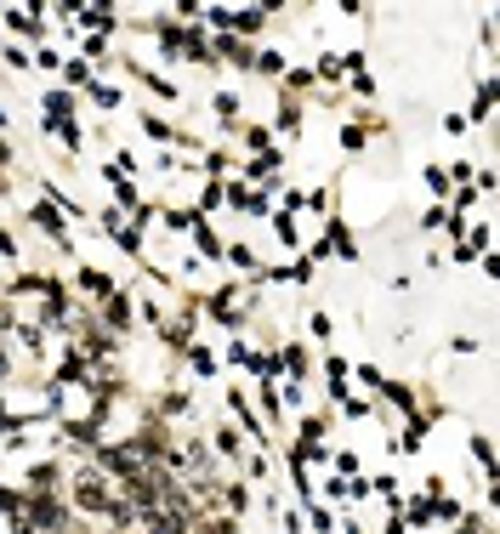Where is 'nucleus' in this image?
<instances>
[{
    "instance_id": "f257e3e1",
    "label": "nucleus",
    "mask_w": 500,
    "mask_h": 534,
    "mask_svg": "<svg viewBox=\"0 0 500 534\" xmlns=\"http://www.w3.org/2000/svg\"><path fill=\"white\" fill-rule=\"evenodd\" d=\"M0 23H6V40H18V46H46L52 35V23H46V6H18V0H0Z\"/></svg>"
},
{
    "instance_id": "f03ea898",
    "label": "nucleus",
    "mask_w": 500,
    "mask_h": 534,
    "mask_svg": "<svg viewBox=\"0 0 500 534\" xmlns=\"http://www.w3.org/2000/svg\"><path fill=\"white\" fill-rule=\"evenodd\" d=\"M285 165H290V148H268V154H250V160H239V182L262 188V194H279V188H285Z\"/></svg>"
},
{
    "instance_id": "7ed1b4c3",
    "label": "nucleus",
    "mask_w": 500,
    "mask_h": 534,
    "mask_svg": "<svg viewBox=\"0 0 500 534\" xmlns=\"http://www.w3.org/2000/svg\"><path fill=\"white\" fill-rule=\"evenodd\" d=\"M69 290H74V302L80 307H97V302H108V296L120 290V279H114L108 267H97V262H74L69 267Z\"/></svg>"
},
{
    "instance_id": "20e7f679",
    "label": "nucleus",
    "mask_w": 500,
    "mask_h": 534,
    "mask_svg": "<svg viewBox=\"0 0 500 534\" xmlns=\"http://www.w3.org/2000/svg\"><path fill=\"white\" fill-rule=\"evenodd\" d=\"M211 125H216V143H233V131H239V125H245V91L239 86H228V80H222V86H211Z\"/></svg>"
},
{
    "instance_id": "39448f33",
    "label": "nucleus",
    "mask_w": 500,
    "mask_h": 534,
    "mask_svg": "<svg viewBox=\"0 0 500 534\" xmlns=\"http://www.w3.org/2000/svg\"><path fill=\"white\" fill-rule=\"evenodd\" d=\"M319 239H324V250H330V262H347V267L364 262V239H358V228L341 211L319 222Z\"/></svg>"
},
{
    "instance_id": "423d86ee",
    "label": "nucleus",
    "mask_w": 500,
    "mask_h": 534,
    "mask_svg": "<svg viewBox=\"0 0 500 534\" xmlns=\"http://www.w3.org/2000/svg\"><path fill=\"white\" fill-rule=\"evenodd\" d=\"M250 216V222H268L273 216V194H262V188H250V182L228 177L222 182V216Z\"/></svg>"
},
{
    "instance_id": "0eeeda50",
    "label": "nucleus",
    "mask_w": 500,
    "mask_h": 534,
    "mask_svg": "<svg viewBox=\"0 0 500 534\" xmlns=\"http://www.w3.org/2000/svg\"><path fill=\"white\" fill-rule=\"evenodd\" d=\"M91 313H97V324H103L108 336H120V341L137 336V302H131V285H120L114 296H108V302L91 307Z\"/></svg>"
},
{
    "instance_id": "6e6552de",
    "label": "nucleus",
    "mask_w": 500,
    "mask_h": 534,
    "mask_svg": "<svg viewBox=\"0 0 500 534\" xmlns=\"http://www.w3.org/2000/svg\"><path fill=\"white\" fill-rule=\"evenodd\" d=\"M313 370H319V353H313V347H307V341H279V347H273V375H279V381H313Z\"/></svg>"
},
{
    "instance_id": "1a4fd4ad",
    "label": "nucleus",
    "mask_w": 500,
    "mask_h": 534,
    "mask_svg": "<svg viewBox=\"0 0 500 534\" xmlns=\"http://www.w3.org/2000/svg\"><path fill=\"white\" fill-rule=\"evenodd\" d=\"M63 483H69L63 455H40V461L23 466V495H63Z\"/></svg>"
},
{
    "instance_id": "9d476101",
    "label": "nucleus",
    "mask_w": 500,
    "mask_h": 534,
    "mask_svg": "<svg viewBox=\"0 0 500 534\" xmlns=\"http://www.w3.org/2000/svg\"><path fill=\"white\" fill-rule=\"evenodd\" d=\"M268 125H273V137H279V148L302 143V137H307V103H290V97H273V108H268Z\"/></svg>"
},
{
    "instance_id": "9b49d317",
    "label": "nucleus",
    "mask_w": 500,
    "mask_h": 534,
    "mask_svg": "<svg viewBox=\"0 0 500 534\" xmlns=\"http://www.w3.org/2000/svg\"><path fill=\"white\" fill-rule=\"evenodd\" d=\"M228 35L250 40V46H268L273 12H268V6H228Z\"/></svg>"
},
{
    "instance_id": "f8f14e48",
    "label": "nucleus",
    "mask_w": 500,
    "mask_h": 534,
    "mask_svg": "<svg viewBox=\"0 0 500 534\" xmlns=\"http://www.w3.org/2000/svg\"><path fill=\"white\" fill-rule=\"evenodd\" d=\"M495 91H500L495 69H483L478 80H472V108H461L472 131H495Z\"/></svg>"
},
{
    "instance_id": "ddd939ff",
    "label": "nucleus",
    "mask_w": 500,
    "mask_h": 534,
    "mask_svg": "<svg viewBox=\"0 0 500 534\" xmlns=\"http://www.w3.org/2000/svg\"><path fill=\"white\" fill-rule=\"evenodd\" d=\"M131 120H137V131H143V143H154V148H171V143H177V120H171L165 108L131 103Z\"/></svg>"
},
{
    "instance_id": "4468645a",
    "label": "nucleus",
    "mask_w": 500,
    "mask_h": 534,
    "mask_svg": "<svg viewBox=\"0 0 500 534\" xmlns=\"http://www.w3.org/2000/svg\"><path fill=\"white\" fill-rule=\"evenodd\" d=\"M40 137L52 131V125H69V120H80V97L74 91H63V86H46L40 91Z\"/></svg>"
},
{
    "instance_id": "2eb2a0df",
    "label": "nucleus",
    "mask_w": 500,
    "mask_h": 534,
    "mask_svg": "<svg viewBox=\"0 0 500 534\" xmlns=\"http://www.w3.org/2000/svg\"><path fill=\"white\" fill-rule=\"evenodd\" d=\"M194 171H199V182H228V177H239V154H233V143H211L194 160Z\"/></svg>"
},
{
    "instance_id": "dca6fc26",
    "label": "nucleus",
    "mask_w": 500,
    "mask_h": 534,
    "mask_svg": "<svg viewBox=\"0 0 500 534\" xmlns=\"http://www.w3.org/2000/svg\"><path fill=\"white\" fill-rule=\"evenodd\" d=\"M222 267H228L233 279H262V256H256V245H250V239H233L228 233V250H222Z\"/></svg>"
},
{
    "instance_id": "f3484780",
    "label": "nucleus",
    "mask_w": 500,
    "mask_h": 534,
    "mask_svg": "<svg viewBox=\"0 0 500 534\" xmlns=\"http://www.w3.org/2000/svg\"><path fill=\"white\" fill-rule=\"evenodd\" d=\"M80 103H91L97 114H120V108H125V86H120V80H108V74H97V80L80 91Z\"/></svg>"
},
{
    "instance_id": "a211bd4d",
    "label": "nucleus",
    "mask_w": 500,
    "mask_h": 534,
    "mask_svg": "<svg viewBox=\"0 0 500 534\" xmlns=\"http://www.w3.org/2000/svg\"><path fill=\"white\" fill-rule=\"evenodd\" d=\"M302 324H307V347H313V353H330V347H336V313H330V307H307Z\"/></svg>"
},
{
    "instance_id": "6ab92c4d",
    "label": "nucleus",
    "mask_w": 500,
    "mask_h": 534,
    "mask_svg": "<svg viewBox=\"0 0 500 534\" xmlns=\"http://www.w3.org/2000/svg\"><path fill=\"white\" fill-rule=\"evenodd\" d=\"M336 211H341V177L319 182V188H307V205H302V216H313V222H324V216H336Z\"/></svg>"
},
{
    "instance_id": "aec40b11",
    "label": "nucleus",
    "mask_w": 500,
    "mask_h": 534,
    "mask_svg": "<svg viewBox=\"0 0 500 534\" xmlns=\"http://www.w3.org/2000/svg\"><path fill=\"white\" fill-rule=\"evenodd\" d=\"M182 375H194V381H216V375H222V358H216L205 341H194V347L182 353Z\"/></svg>"
},
{
    "instance_id": "412c9836",
    "label": "nucleus",
    "mask_w": 500,
    "mask_h": 534,
    "mask_svg": "<svg viewBox=\"0 0 500 534\" xmlns=\"http://www.w3.org/2000/svg\"><path fill=\"white\" fill-rule=\"evenodd\" d=\"M290 69V57L279 52V46H256V69H250V80H262V86H279Z\"/></svg>"
},
{
    "instance_id": "4be33fe9",
    "label": "nucleus",
    "mask_w": 500,
    "mask_h": 534,
    "mask_svg": "<svg viewBox=\"0 0 500 534\" xmlns=\"http://www.w3.org/2000/svg\"><path fill=\"white\" fill-rule=\"evenodd\" d=\"M336 148H341V160H364V154H370V137H364V125H358L353 114L336 125Z\"/></svg>"
},
{
    "instance_id": "5701e85b",
    "label": "nucleus",
    "mask_w": 500,
    "mask_h": 534,
    "mask_svg": "<svg viewBox=\"0 0 500 534\" xmlns=\"http://www.w3.org/2000/svg\"><path fill=\"white\" fill-rule=\"evenodd\" d=\"M268 228H273V239H279V250H285V256H296V250L307 245V239H302V216L273 211V216H268Z\"/></svg>"
},
{
    "instance_id": "b1692460",
    "label": "nucleus",
    "mask_w": 500,
    "mask_h": 534,
    "mask_svg": "<svg viewBox=\"0 0 500 534\" xmlns=\"http://www.w3.org/2000/svg\"><path fill=\"white\" fill-rule=\"evenodd\" d=\"M307 69H313V86H319V91L347 86V74H341V52H319L313 63H307Z\"/></svg>"
},
{
    "instance_id": "393cba45",
    "label": "nucleus",
    "mask_w": 500,
    "mask_h": 534,
    "mask_svg": "<svg viewBox=\"0 0 500 534\" xmlns=\"http://www.w3.org/2000/svg\"><path fill=\"white\" fill-rule=\"evenodd\" d=\"M421 188H427V205H444L449 199V188H455V182H449V171H444V160H427L421 165Z\"/></svg>"
},
{
    "instance_id": "a878e982",
    "label": "nucleus",
    "mask_w": 500,
    "mask_h": 534,
    "mask_svg": "<svg viewBox=\"0 0 500 534\" xmlns=\"http://www.w3.org/2000/svg\"><path fill=\"white\" fill-rule=\"evenodd\" d=\"M302 517H307V534H336V506H324V500H307L302 506Z\"/></svg>"
},
{
    "instance_id": "bb28decb",
    "label": "nucleus",
    "mask_w": 500,
    "mask_h": 534,
    "mask_svg": "<svg viewBox=\"0 0 500 534\" xmlns=\"http://www.w3.org/2000/svg\"><path fill=\"white\" fill-rule=\"evenodd\" d=\"M466 449H472V461H478V472L483 478H495V438H489V432H472V438H466Z\"/></svg>"
},
{
    "instance_id": "cd10ccee",
    "label": "nucleus",
    "mask_w": 500,
    "mask_h": 534,
    "mask_svg": "<svg viewBox=\"0 0 500 534\" xmlns=\"http://www.w3.org/2000/svg\"><path fill=\"white\" fill-rule=\"evenodd\" d=\"M324 466H330V478H364L358 449H330V455H324Z\"/></svg>"
},
{
    "instance_id": "c85d7f7f",
    "label": "nucleus",
    "mask_w": 500,
    "mask_h": 534,
    "mask_svg": "<svg viewBox=\"0 0 500 534\" xmlns=\"http://www.w3.org/2000/svg\"><path fill=\"white\" fill-rule=\"evenodd\" d=\"M114 250H120L125 262H143V256H148V239H143L137 228H131V222H125V228L114 233Z\"/></svg>"
},
{
    "instance_id": "c756f323",
    "label": "nucleus",
    "mask_w": 500,
    "mask_h": 534,
    "mask_svg": "<svg viewBox=\"0 0 500 534\" xmlns=\"http://www.w3.org/2000/svg\"><path fill=\"white\" fill-rule=\"evenodd\" d=\"M449 534H495V512H461L449 523Z\"/></svg>"
},
{
    "instance_id": "7c9ffc66",
    "label": "nucleus",
    "mask_w": 500,
    "mask_h": 534,
    "mask_svg": "<svg viewBox=\"0 0 500 534\" xmlns=\"http://www.w3.org/2000/svg\"><path fill=\"white\" fill-rule=\"evenodd\" d=\"M438 131H444L449 143H466V137H472V125H466L461 108H444V114H438Z\"/></svg>"
},
{
    "instance_id": "2f4dec72",
    "label": "nucleus",
    "mask_w": 500,
    "mask_h": 534,
    "mask_svg": "<svg viewBox=\"0 0 500 534\" xmlns=\"http://www.w3.org/2000/svg\"><path fill=\"white\" fill-rule=\"evenodd\" d=\"M444 233V205H421V216H415V239H438Z\"/></svg>"
},
{
    "instance_id": "473e14b6",
    "label": "nucleus",
    "mask_w": 500,
    "mask_h": 534,
    "mask_svg": "<svg viewBox=\"0 0 500 534\" xmlns=\"http://www.w3.org/2000/svg\"><path fill=\"white\" fill-rule=\"evenodd\" d=\"M307 108H324V114H341V120H347V114H353V103H347V91H313V103Z\"/></svg>"
},
{
    "instance_id": "72a5a7b5",
    "label": "nucleus",
    "mask_w": 500,
    "mask_h": 534,
    "mask_svg": "<svg viewBox=\"0 0 500 534\" xmlns=\"http://www.w3.org/2000/svg\"><path fill=\"white\" fill-rule=\"evenodd\" d=\"M29 63H35V74H52V80H57V69H63V52H57V46H35V52H29Z\"/></svg>"
},
{
    "instance_id": "f704fd0d",
    "label": "nucleus",
    "mask_w": 500,
    "mask_h": 534,
    "mask_svg": "<svg viewBox=\"0 0 500 534\" xmlns=\"http://www.w3.org/2000/svg\"><path fill=\"white\" fill-rule=\"evenodd\" d=\"M273 523H279V534H307V517H302V506H279V517H273Z\"/></svg>"
},
{
    "instance_id": "c9c22d12",
    "label": "nucleus",
    "mask_w": 500,
    "mask_h": 534,
    "mask_svg": "<svg viewBox=\"0 0 500 534\" xmlns=\"http://www.w3.org/2000/svg\"><path fill=\"white\" fill-rule=\"evenodd\" d=\"M302 205H307V188H296V182L279 188V211H285V216H302Z\"/></svg>"
},
{
    "instance_id": "e433bc0d",
    "label": "nucleus",
    "mask_w": 500,
    "mask_h": 534,
    "mask_svg": "<svg viewBox=\"0 0 500 534\" xmlns=\"http://www.w3.org/2000/svg\"><path fill=\"white\" fill-rule=\"evenodd\" d=\"M444 171H449V182H455V188H466V182H472V171H478V160H444Z\"/></svg>"
},
{
    "instance_id": "4c0bfd02",
    "label": "nucleus",
    "mask_w": 500,
    "mask_h": 534,
    "mask_svg": "<svg viewBox=\"0 0 500 534\" xmlns=\"http://www.w3.org/2000/svg\"><path fill=\"white\" fill-rule=\"evenodd\" d=\"M478 347H483V341H478V336H466V330H455V336H449V353H455V358H472Z\"/></svg>"
},
{
    "instance_id": "58836bf2",
    "label": "nucleus",
    "mask_w": 500,
    "mask_h": 534,
    "mask_svg": "<svg viewBox=\"0 0 500 534\" xmlns=\"http://www.w3.org/2000/svg\"><path fill=\"white\" fill-rule=\"evenodd\" d=\"M495 40H500V29H495V12H483V23H478V46H483V52H495Z\"/></svg>"
},
{
    "instance_id": "ea45409f",
    "label": "nucleus",
    "mask_w": 500,
    "mask_h": 534,
    "mask_svg": "<svg viewBox=\"0 0 500 534\" xmlns=\"http://www.w3.org/2000/svg\"><path fill=\"white\" fill-rule=\"evenodd\" d=\"M336 534H370V529H364V517H353V512H341V517H336Z\"/></svg>"
}]
</instances>
